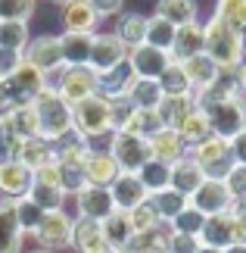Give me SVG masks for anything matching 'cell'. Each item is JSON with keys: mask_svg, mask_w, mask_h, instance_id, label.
Wrapping results in <instances>:
<instances>
[{"mask_svg": "<svg viewBox=\"0 0 246 253\" xmlns=\"http://www.w3.org/2000/svg\"><path fill=\"white\" fill-rule=\"evenodd\" d=\"M203 53L218 63V69H237L243 63V56H246L243 35L228 28L218 16H212L209 22L203 25Z\"/></svg>", "mask_w": 246, "mask_h": 253, "instance_id": "cell-1", "label": "cell"}, {"mask_svg": "<svg viewBox=\"0 0 246 253\" xmlns=\"http://www.w3.org/2000/svg\"><path fill=\"white\" fill-rule=\"evenodd\" d=\"M35 113H37L41 138L56 141V138H63L66 131H72V106L56 94L53 84H47L44 91L35 97Z\"/></svg>", "mask_w": 246, "mask_h": 253, "instance_id": "cell-2", "label": "cell"}, {"mask_svg": "<svg viewBox=\"0 0 246 253\" xmlns=\"http://www.w3.org/2000/svg\"><path fill=\"white\" fill-rule=\"evenodd\" d=\"M72 128L87 138V144H94L97 138H109L112 128H109V100L100 94L87 97V100L75 103L72 106Z\"/></svg>", "mask_w": 246, "mask_h": 253, "instance_id": "cell-3", "label": "cell"}, {"mask_svg": "<svg viewBox=\"0 0 246 253\" xmlns=\"http://www.w3.org/2000/svg\"><path fill=\"white\" fill-rule=\"evenodd\" d=\"M187 157L203 169L206 178H218V181H224V178H228V172L237 166L234 157H231V144L224 141V138H218V134H209L206 141L193 144V147L187 150Z\"/></svg>", "mask_w": 246, "mask_h": 253, "instance_id": "cell-4", "label": "cell"}, {"mask_svg": "<svg viewBox=\"0 0 246 253\" xmlns=\"http://www.w3.org/2000/svg\"><path fill=\"white\" fill-rule=\"evenodd\" d=\"M106 150H109V157L115 160L119 172H141L146 166V160H153L150 138H141V134H134V131H112Z\"/></svg>", "mask_w": 246, "mask_h": 253, "instance_id": "cell-5", "label": "cell"}, {"mask_svg": "<svg viewBox=\"0 0 246 253\" xmlns=\"http://www.w3.org/2000/svg\"><path fill=\"white\" fill-rule=\"evenodd\" d=\"M50 84L47 82L44 72H37L32 63L22 56V63H19V69L9 75V79H0V87H3L9 106H25V103H35V97L44 91V87Z\"/></svg>", "mask_w": 246, "mask_h": 253, "instance_id": "cell-6", "label": "cell"}, {"mask_svg": "<svg viewBox=\"0 0 246 253\" xmlns=\"http://www.w3.org/2000/svg\"><path fill=\"white\" fill-rule=\"evenodd\" d=\"M53 87L69 106H75V103H81L97 94V72L91 66H63Z\"/></svg>", "mask_w": 246, "mask_h": 253, "instance_id": "cell-7", "label": "cell"}, {"mask_svg": "<svg viewBox=\"0 0 246 253\" xmlns=\"http://www.w3.org/2000/svg\"><path fill=\"white\" fill-rule=\"evenodd\" d=\"M206 119H209V128L212 134L231 141L237 131L246 128V100L243 97H234V100H221V103H212L206 106Z\"/></svg>", "mask_w": 246, "mask_h": 253, "instance_id": "cell-8", "label": "cell"}, {"mask_svg": "<svg viewBox=\"0 0 246 253\" xmlns=\"http://www.w3.org/2000/svg\"><path fill=\"white\" fill-rule=\"evenodd\" d=\"M72 231H75V219L66 210H53V212H44L35 238L44 250H63V247H72Z\"/></svg>", "mask_w": 246, "mask_h": 253, "instance_id": "cell-9", "label": "cell"}, {"mask_svg": "<svg viewBox=\"0 0 246 253\" xmlns=\"http://www.w3.org/2000/svg\"><path fill=\"white\" fill-rule=\"evenodd\" d=\"M22 56L35 66L37 72H44L47 79H50V75H56V72L66 66V63H63L60 38H53V35H44V38H35V41H28V47L22 50Z\"/></svg>", "mask_w": 246, "mask_h": 253, "instance_id": "cell-10", "label": "cell"}, {"mask_svg": "<svg viewBox=\"0 0 246 253\" xmlns=\"http://www.w3.org/2000/svg\"><path fill=\"white\" fill-rule=\"evenodd\" d=\"M128 63L134 69V79H159V75L169 69L172 56L169 50H159V47H150V44H137L128 50Z\"/></svg>", "mask_w": 246, "mask_h": 253, "instance_id": "cell-11", "label": "cell"}, {"mask_svg": "<svg viewBox=\"0 0 246 253\" xmlns=\"http://www.w3.org/2000/svg\"><path fill=\"white\" fill-rule=\"evenodd\" d=\"M231 191H228V184L218 181V178H206L200 188H196L190 194V207H196L203 212V216H215V212H228L231 210Z\"/></svg>", "mask_w": 246, "mask_h": 253, "instance_id": "cell-12", "label": "cell"}, {"mask_svg": "<svg viewBox=\"0 0 246 253\" xmlns=\"http://www.w3.org/2000/svg\"><path fill=\"white\" fill-rule=\"evenodd\" d=\"M75 207H78V219H94V222H103L109 212H115L109 188H97V184H87L75 194Z\"/></svg>", "mask_w": 246, "mask_h": 253, "instance_id": "cell-13", "label": "cell"}, {"mask_svg": "<svg viewBox=\"0 0 246 253\" xmlns=\"http://www.w3.org/2000/svg\"><path fill=\"white\" fill-rule=\"evenodd\" d=\"M122 60H128V47L119 41V38L115 35H94L91 60H87V66H91L94 72H106Z\"/></svg>", "mask_w": 246, "mask_h": 253, "instance_id": "cell-14", "label": "cell"}, {"mask_svg": "<svg viewBox=\"0 0 246 253\" xmlns=\"http://www.w3.org/2000/svg\"><path fill=\"white\" fill-rule=\"evenodd\" d=\"M109 194H112V203L115 210H134L137 203H143L150 194H146L143 181L137 178V172H119L115 175V181L109 184Z\"/></svg>", "mask_w": 246, "mask_h": 253, "instance_id": "cell-15", "label": "cell"}, {"mask_svg": "<svg viewBox=\"0 0 246 253\" xmlns=\"http://www.w3.org/2000/svg\"><path fill=\"white\" fill-rule=\"evenodd\" d=\"M81 169H84V181L97 184V188H109L115 181V175H119V166H115V160L109 157V150H97V147L87 150Z\"/></svg>", "mask_w": 246, "mask_h": 253, "instance_id": "cell-16", "label": "cell"}, {"mask_svg": "<svg viewBox=\"0 0 246 253\" xmlns=\"http://www.w3.org/2000/svg\"><path fill=\"white\" fill-rule=\"evenodd\" d=\"M131 82H134V69H131L128 60H122V63H115L112 69L97 72V94L106 97V100H119V97L128 94Z\"/></svg>", "mask_w": 246, "mask_h": 253, "instance_id": "cell-17", "label": "cell"}, {"mask_svg": "<svg viewBox=\"0 0 246 253\" xmlns=\"http://www.w3.org/2000/svg\"><path fill=\"white\" fill-rule=\"evenodd\" d=\"M32 181H35V172L28 166H22L19 160L3 163V166H0V197H9V200L25 197L28 188H32Z\"/></svg>", "mask_w": 246, "mask_h": 253, "instance_id": "cell-18", "label": "cell"}, {"mask_svg": "<svg viewBox=\"0 0 246 253\" xmlns=\"http://www.w3.org/2000/svg\"><path fill=\"white\" fill-rule=\"evenodd\" d=\"M200 244L203 247H218V250L234 244V216H231V210L206 216L203 231H200Z\"/></svg>", "mask_w": 246, "mask_h": 253, "instance_id": "cell-19", "label": "cell"}, {"mask_svg": "<svg viewBox=\"0 0 246 253\" xmlns=\"http://www.w3.org/2000/svg\"><path fill=\"white\" fill-rule=\"evenodd\" d=\"M72 247H75L78 253H115L109 244H106L100 222H94V219H75Z\"/></svg>", "mask_w": 246, "mask_h": 253, "instance_id": "cell-20", "label": "cell"}, {"mask_svg": "<svg viewBox=\"0 0 246 253\" xmlns=\"http://www.w3.org/2000/svg\"><path fill=\"white\" fill-rule=\"evenodd\" d=\"M100 16L91 6V0H63V28L66 32H87L91 35Z\"/></svg>", "mask_w": 246, "mask_h": 253, "instance_id": "cell-21", "label": "cell"}, {"mask_svg": "<svg viewBox=\"0 0 246 253\" xmlns=\"http://www.w3.org/2000/svg\"><path fill=\"white\" fill-rule=\"evenodd\" d=\"M196 53H203V25L200 22L178 25L169 56H172L175 63H184V60H190V56H196Z\"/></svg>", "mask_w": 246, "mask_h": 253, "instance_id": "cell-22", "label": "cell"}, {"mask_svg": "<svg viewBox=\"0 0 246 253\" xmlns=\"http://www.w3.org/2000/svg\"><path fill=\"white\" fill-rule=\"evenodd\" d=\"M150 153H153V160H162V163L172 166V163L187 157V144L175 128H159L150 138Z\"/></svg>", "mask_w": 246, "mask_h": 253, "instance_id": "cell-23", "label": "cell"}, {"mask_svg": "<svg viewBox=\"0 0 246 253\" xmlns=\"http://www.w3.org/2000/svg\"><path fill=\"white\" fill-rule=\"evenodd\" d=\"M100 228H103L106 244H109L115 253H125V250H128V244H131V238H134L131 219H128V212H125V210L109 212V216H106V219L100 222Z\"/></svg>", "mask_w": 246, "mask_h": 253, "instance_id": "cell-24", "label": "cell"}, {"mask_svg": "<svg viewBox=\"0 0 246 253\" xmlns=\"http://www.w3.org/2000/svg\"><path fill=\"white\" fill-rule=\"evenodd\" d=\"M87 150H91V144H87V138H81L75 128L53 141V160L63 163V166H81Z\"/></svg>", "mask_w": 246, "mask_h": 253, "instance_id": "cell-25", "label": "cell"}, {"mask_svg": "<svg viewBox=\"0 0 246 253\" xmlns=\"http://www.w3.org/2000/svg\"><path fill=\"white\" fill-rule=\"evenodd\" d=\"M16 160L22 163V166H28L32 172H35V169H41V166H47V163H53V141L41 138V134L19 141V153H16Z\"/></svg>", "mask_w": 246, "mask_h": 253, "instance_id": "cell-26", "label": "cell"}, {"mask_svg": "<svg viewBox=\"0 0 246 253\" xmlns=\"http://www.w3.org/2000/svg\"><path fill=\"white\" fill-rule=\"evenodd\" d=\"M0 125H3V128H9V131H13L19 141L41 134V128H37V113H35V103L13 106V110H9V113L3 116V119H0Z\"/></svg>", "mask_w": 246, "mask_h": 253, "instance_id": "cell-27", "label": "cell"}, {"mask_svg": "<svg viewBox=\"0 0 246 253\" xmlns=\"http://www.w3.org/2000/svg\"><path fill=\"white\" fill-rule=\"evenodd\" d=\"M60 47H63V63L66 66H87V60H91V47H94V35L66 32V35H60Z\"/></svg>", "mask_w": 246, "mask_h": 253, "instance_id": "cell-28", "label": "cell"}, {"mask_svg": "<svg viewBox=\"0 0 246 253\" xmlns=\"http://www.w3.org/2000/svg\"><path fill=\"white\" fill-rule=\"evenodd\" d=\"M181 69H184V75H187V82H190L193 91H203V87L212 84L215 79H218V72H221L218 63L209 60L206 53H196V56H190V60H184Z\"/></svg>", "mask_w": 246, "mask_h": 253, "instance_id": "cell-29", "label": "cell"}, {"mask_svg": "<svg viewBox=\"0 0 246 253\" xmlns=\"http://www.w3.org/2000/svg\"><path fill=\"white\" fill-rule=\"evenodd\" d=\"M190 110H196V100L193 94H184V97H162V103L156 106V113H159L162 119V128H175L178 131V125L190 116Z\"/></svg>", "mask_w": 246, "mask_h": 253, "instance_id": "cell-30", "label": "cell"}, {"mask_svg": "<svg viewBox=\"0 0 246 253\" xmlns=\"http://www.w3.org/2000/svg\"><path fill=\"white\" fill-rule=\"evenodd\" d=\"M203 181H206V175H203V169L196 166L190 157H184V160H178V163H172V188H175V191H181L187 200H190V194L200 188Z\"/></svg>", "mask_w": 246, "mask_h": 253, "instance_id": "cell-31", "label": "cell"}, {"mask_svg": "<svg viewBox=\"0 0 246 253\" xmlns=\"http://www.w3.org/2000/svg\"><path fill=\"white\" fill-rule=\"evenodd\" d=\"M169 238H172V228H169V222H162V225H156L150 231L134 235L125 253H156V250L169 253Z\"/></svg>", "mask_w": 246, "mask_h": 253, "instance_id": "cell-32", "label": "cell"}, {"mask_svg": "<svg viewBox=\"0 0 246 253\" xmlns=\"http://www.w3.org/2000/svg\"><path fill=\"white\" fill-rule=\"evenodd\" d=\"M128 100H131L134 110H156V106L162 103V87L159 82H153V79H134L131 87H128Z\"/></svg>", "mask_w": 246, "mask_h": 253, "instance_id": "cell-33", "label": "cell"}, {"mask_svg": "<svg viewBox=\"0 0 246 253\" xmlns=\"http://www.w3.org/2000/svg\"><path fill=\"white\" fill-rule=\"evenodd\" d=\"M119 41L131 50V47H137V44H143L146 41V19L141 16V13H125V16H119V22H115V32H112Z\"/></svg>", "mask_w": 246, "mask_h": 253, "instance_id": "cell-34", "label": "cell"}, {"mask_svg": "<svg viewBox=\"0 0 246 253\" xmlns=\"http://www.w3.org/2000/svg\"><path fill=\"white\" fill-rule=\"evenodd\" d=\"M156 16H162L165 22H172L175 28L196 22V0H159L156 3Z\"/></svg>", "mask_w": 246, "mask_h": 253, "instance_id": "cell-35", "label": "cell"}, {"mask_svg": "<svg viewBox=\"0 0 246 253\" xmlns=\"http://www.w3.org/2000/svg\"><path fill=\"white\" fill-rule=\"evenodd\" d=\"M28 200H35L44 212H53V210H63L66 203V191L60 184H44V181H32V188L25 194Z\"/></svg>", "mask_w": 246, "mask_h": 253, "instance_id": "cell-36", "label": "cell"}, {"mask_svg": "<svg viewBox=\"0 0 246 253\" xmlns=\"http://www.w3.org/2000/svg\"><path fill=\"white\" fill-rule=\"evenodd\" d=\"M137 178L143 181L146 194H156L162 188H172V166L162 160H146V166L137 172Z\"/></svg>", "mask_w": 246, "mask_h": 253, "instance_id": "cell-37", "label": "cell"}, {"mask_svg": "<svg viewBox=\"0 0 246 253\" xmlns=\"http://www.w3.org/2000/svg\"><path fill=\"white\" fill-rule=\"evenodd\" d=\"M178 134L184 138V144H187V150L193 147V144H200V141H206L212 134V128H209V119H206V113L196 106V110H190V116L178 125Z\"/></svg>", "mask_w": 246, "mask_h": 253, "instance_id": "cell-38", "label": "cell"}, {"mask_svg": "<svg viewBox=\"0 0 246 253\" xmlns=\"http://www.w3.org/2000/svg\"><path fill=\"white\" fill-rule=\"evenodd\" d=\"M150 200H153V207H156V212H159V219H162V222H172V219L187 207V203H190L181 191H175V188H162V191H156V194H150Z\"/></svg>", "mask_w": 246, "mask_h": 253, "instance_id": "cell-39", "label": "cell"}, {"mask_svg": "<svg viewBox=\"0 0 246 253\" xmlns=\"http://www.w3.org/2000/svg\"><path fill=\"white\" fill-rule=\"evenodd\" d=\"M159 87H162V94L165 97H184V94H193V87H190V82H187V75H184V69H181V63H169V69H165L159 79Z\"/></svg>", "mask_w": 246, "mask_h": 253, "instance_id": "cell-40", "label": "cell"}, {"mask_svg": "<svg viewBox=\"0 0 246 253\" xmlns=\"http://www.w3.org/2000/svg\"><path fill=\"white\" fill-rule=\"evenodd\" d=\"M215 16L228 28H234L237 35L246 32V0H218L215 3Z\"/></svg>", "mask_w": 246, "mask_h": 253, "instance_id": "cell-41", "label": "cell"}, {"mask_svg": "<svg viewBox=\"0 0 246 253\" xmlns=\"http://www.w3.org/2000/svg\"><path fill=\"white\" fill-rule=\"evenodd\" d=\"M175 32H178V28H175L172 22H165L162 16H153V19H146V41L143 44L159 47V50H172Z\"/></svg>", "mask_w": 246, "mask_h": 253, "instance_id": "cell-42", "label": "cell"}, {"mask_svg": "<svg viewBox=\"0 0 246 253\" xmlns=\"http://www.w3.org/2000/svg\"><path fill=\"white\" fill-rule=\"evenodd\" d=\"M41 219H44V210L37 207L35 200H28V197L16 200V222H19V231H22V235H35L37 225H41Z\"/></svg>", "mask_w": 246, "mask_h": 253, "instance_id": "cell-43", "label": "cell"}, {"mask_svg": "<svg viewBox=\"0 0 246 253\" xmlns=\"http://www.w3.org/2000/svg\"><path fill=\"white\" fill-rule=\"evenodd\" d=\"M203 222H206V216H203V212L196 210V207H190V203H187V207L178 212V216L169 222V228H172V231H178V235H193V238H200Z\"/></svg>", "mask_w": 246, "mask_h": 253, "instance_id": "cell-44", "label": "cell"}, {"mask_svg": "<svg viewBox=\"0 0 246 253\" xmlns=\"http://www.w3.org/2000/svg\"><path fill=\"white\" fill-rule=\"evenodd\" d=\"M128 219H131L134 235H141V231H150V228H156V225H162V219H159V212H156V207H153L150 197H146L143 203H137L134 210H128Z\"/></svg>", "mask_w": 246, "mask_h": 253, "instance_id": "cell-45", "label": "cell"}, {"mask_svg": "<svg viewBox=\"0 0 246 253\" xmlns=\"http://www.w3.org/2000/svg\"><path fill=\"white\" fill-rule=\"evenodd\" d=\"M0 47L22 53L28 47V25L25 22H0Z\"/></svg>", "mask_w": 246, "mask_h": 253, "instance_id": "cell-46", "label": "cell"}, {"mask_svg": "<svg viewBox=\"0 0 246 253\" xmlns=\"http://www.w3.org/2000/svg\"><path fill=\"white\" fill-rule=\"evenodd\" d=\"M159 128H162V119H159L156 110H134V119L125 131H134V134H141V138H153Z\"/></svg>", "mask_w": 246, "mask_h": 253, "instance_id": "cell-47", "label": "cell"}, {"mask_svg": "<svg viewBox=\"0 0 246 253\" xmlns=\"http://www.w3.org/2000/svg\"><path fill=\"white\" fill-rule=\"evenodd\" d=\"M35 0H0V22H28Z\"/></svg>", "mask_w": 246, "mask_h": 253, "instance_id": "cell-48", "label": "cell"}, {"mask_svg": "<svg viewBox=\"0 0 246 253\" xmlns=\"http://www.w3.org/2000/svg\"><path fill=\"white\" fill-rule=\"evenodd\" d=\"M134 119V106L128 97H119V100H109V128L112 131H125Z\"/></svg>", "mask_w": 246, "mask_h": 253, "instance_id": "cell-49", "label": "cell"}, {"mask_svg": "<svg viewBox=\"0 0 246 253\" xmlns=\"http://www.w3.org/2000/svg\"><path fill=\"white\" fill-rule=\"evenodd\" d=\"M56 166H60V188L66 191V197L69 194H78L81 188H87L81 166H63V163H56Z\"/></svg>", "mask_w": 246, "mask_h": 253, "instance_id": "cell-50", "label": "cell"}, {"mask_svg": "<svg viewBox=\"0 0 246 253\" xmlns=\"http://www.w3.org/2000/svg\"><path fill=\"white\" fill-rule=\"evenodd\" d=\"M16 153H19V138L9 128L0 125V166H3V163H13Z\"/></svg>", "mask_w": 246, "mask_h": 253, "instance_id": "cell-51", "label": "cell"}, {"mask_svg": "<svg viewBox=\"0 0 246 253\" xmlns=\"http://www.w3.org/2000/svg\"><path fill=\"white\" fill-rule=\"evenodd\" d=\"M224 184H228V191H231L234 200L246 197V166H234L228 172V178H224Z\"/></svg>", "mask_w": 246, "mask_h": 253, "instance_id": "cell-52", "label": "cell"}, {"mask_svg": "<svg viewBox=\"0 0 246 253\" xmlns=\"http://www.w3.org/2000/svg\"><path fill=\"white\" fill-rule=\"evenodd\" d=\"M196 250H200V238L172 231V238H169V253H196Z\"/></svg>", "mask_w": 246, "mask_h": 253, "instance_id": "cell-53", "label": "cell"}, {"mask_svg": "<svg viewBox=\"0 0 246 253\" xmlns=\"http://www.w3.org/2000/svg\"><path fill=\"white\" fill-rule=\"evenodd\" d=\"M19 63H22V53H19V50H6V47H0V79H9V75L19 69Z\"/></svg>", "mask_w": 246, "mask_h": 253, "instance_id": "cell-54", "label": "cell"}, {"mask_svg": "<svg viewBox=\"0 0 246 253\" xmlns=\"http://www.w3.org/2000/svg\"><path fill=\"white\" fill-rule=\"evenodd\" d=\"M228 144H231V157H234V163H237V166H246V128L237 131Z\"/></svg>", "mask_w": 246, "mask_h": 253, "instance_id": "cell-55", "label": "cell"}, {"mask_svg": "<svg viewBox=\"0 0 246 253\" xmlns=\"http://www.w3.org/2000/svg\"><path fill=\"white\" fill-rule=\"evenodd\" d=\"M91 6L97 9V16H115L122 9V0H91Z\"/></svg>", "mask_w": 246, "mask_h": 253, "instance_id": "cell-56", "label": "cell"}, {"mask_svg": "<svg viewBox=\"0 0 246 253\" xmlns=\"http://www.w3.org/2000/svg\"><path fill=\"white\" fill-rule=\"evenodd\" d=\"M231 216L240 219V222H246V197H240V200L231 203Z\"/></svg>", "mask_w": 246, "mask_h": 253, "instance_id": "cell-57", "label": "cell"}, {"mask_svg": "<svg viewBox=\"0 0 246 253\" xmlns=\"http://www.w3.org/2000/svg\"><path fill=\"white\" fill-rule=\"evenodd\" d=\"M237 82H240V91H243V97H246V63L237 66Z\"/></svg>", "mask_w": 246, "mask_h": 253, "instance_id": "cell-58", "label": "cell"}, {"mask_svg": "<svg viewBox=\"0 0 246 253\" xmlns=\"http://www.w3.org/2000/svg\"><path fill=\"white\" fill-rule=\"evenodd\" d=\"M224 253H246V244H231V247H224Z\"/></svg>", "mask_w": 246, "mask_h": 253, "instance_id": "cell-59", "label": "cell"}, {"mask_svg": "<svg viewBox=\"0 0 246 253\" xmlns=\"http://www.w3.org/2000/svg\"><path fill=\"white\" fill-rule=\"evenodd\" d=\"M196 253H224V250H218V247H203L200 244V250H196Z\"/></svg>", "mask_w": 246, "mask_h": 253, "instance_id": "cell-60", "label": "cell"}, {"mask_svg": "<svg viewBox=\"0 0 246 253\" xmlns=\"http://www.w3.org/2000/svg\"><path fill=\"white\" fill-rule=\"evenodd\" d=\"M28 253H53V250H44V247H37V250H28Z\"/></svg>", "mask_w": 246, "mask_h": 253, "instance_id": "cell-61", "label": "cell"}, {"mask_svg": "<svg viewBox=\"0 0 246 253\" xmlns=\"http://www.w3.org/2000/svg\"><path fill=\"white\" fill-rule=\"evenodd\" d=\"M156 253H162V250H156Z\"/></svg>", "mask_w": 246, "mask_h": 253, "instance_id": "cell-62", "label": "cell"}, {"mask_svg": "<svg viewBox=\"0 0 246 253\" xmlns=\"http://www.w3.org/2000/svg\"><path fill=\"white\" fill-rule=\"evenodd\" d=\"M60 3H63V0H60Z\"/></svg>", "mask_w": 246, "mask_h": 253, "instance_id": "cell-63", "label": "cell"}]
</instances>
